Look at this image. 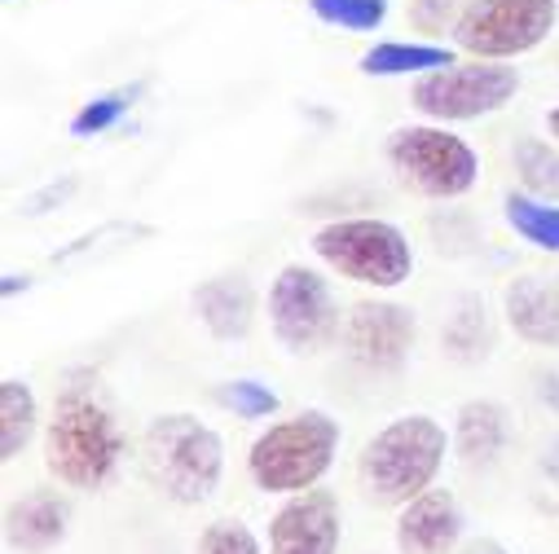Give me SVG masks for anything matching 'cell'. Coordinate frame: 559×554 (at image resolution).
Here are the masks:
<instances>
[{
  "mask_svg": "<svg viewBox=\"0 0 559 554\" xmlns=\"http://www.w3.org/2000/svg\"><path fill=\"white\" fill-rule=\"evenodd\" d=\"M23 287H27V277H23V273H5V282H0V296L10 300V296H19Z\"/></svg>",
  "mask_w": 559,
  "mask_h": 554,
  "instance_id": "30",
  "label": "cell"
},
{
  "mask_svg": "<svg viewBox=\"0 0 559 554\" xmlns=\"http://www.w3.org/2000/svg\"><path fill=\"white\" fill-rule=\"evenodd\" d=\"M537 471H542V480H546L550 489H559V432L542 445V454H537Z\"/></svg>",
  "mask_w": 559,
  "mask_h": 554,
  "instance_id": "27",
  "label": "cell"
},
{
  "mask_svg": "<svg viewBox=\"0 0 559 554\" xmlns=\"http://www.w3.org/2000/svg\"><path fill=\"white\" fill-rule=\"evenodd\" d=\"M502 317L515 339L533 348H559V282L524 273L502 291Z\"/></svg>",
  "mask_w": 559,
  "mask_h": 554,
  "instance_id": "13",
  "label": "cell"
},
{
  "mask_svg": "<svg viewBox=\"0 0 559 554\" xmlns=\"http://www.w3.org/2000/svg\"><path fill=\"white\" fill-rule=\"evenodd\" d=\"M520 93V71L511 62H450L409 84V106L432 123H472L485 119Z\"/></svg>",
  "mask_w": 559,
  "mask_h": 554,
  "instance_id": "8",
  "label": "cell"
},
{
  "mask_svg": "<svg viewBox=\"0 0 559 554\" xmlns=\"http://www.w3.org/2000/svg\"><path fill=\"white\" fill-rule=\"evenodd\" d=\"M40 400L27 378H5L0 383V462H14L40 432Z\"/></svg>",
  "mask_w": 559,
  "mask_h": 554,
  "instance_id": "19",
  "label": "cell"
},
{
  "mask_svg": "<svg viewBox=\"0 0 559 554\" xmlns=\"http://www.w3.org/2000/svg\"><path fill=\"white\" fill-rule=\"evenodd\" d=\"M269 330L292 357H313L340 339L344 313L331 296V282L309 264H283L264 296Z\"/></svg>",
  "mask_w": 559,
  "mask_h": 554,
  "instance_id": "7",
  "label": "cell"
},
{
  "mask_svg": "<svg viewBox=\"0 0 559 554\" xmlns=\"http://www.w3.org/2000/svg\"><path fill=\"white\" fill-rule=\"evenodd\" d=\"M344 352L370 374H396L418 339V317L392 300H357L340 326Z\"/></svg>",
  "mask_w": 559,
  "mask_h": 554,
  "instance_id": "10",
  "label": "cell"
},
{
  "mask_svg": "<svg viewBox=\"0 0 559 554\" xmlns=\"http://www.w3.org/2000/svg\"><path fill=\"white\" fill-rule=\"evenodd\" d=\"M463 554H511L502 541H493V537H485V541H472V545H463Z\"/></svg>",
  "mask_w": 559,
  "mask_h": 554,
  "instance_id": "29",
  "label": "cell"
},
{
  "mask_svg": "<svg viewBox=\"0 0 559 554\" xmlns=\"http://www.w3.org/2000/svg\"><path fill=\"white\" fill-rule=\"evenodd\" d=\"M221 405L229 409V413H238V419H247V423H260V419H273L277 409H283V400H277V392L273 387H264L260 378H229V383H221Z\"/></svg>",
  "mask_w": 559,
  "mask_h": 554,
  "instance_id": "23",
  "label": "cell"
},
{
  "mask_svg": "<svg viewBox=\"0 0 559 554\" xmlns=\"http://www.w3.org/2000/svg\"><path fill=\"white\" fill-rule=\"evenodd\" d=\"M507 441H511V413H507L502 400L480 396V400L459 405V413H454V454H459L463 467L498 462Z\"/></svg>",
  "mask_w": 559,
  "mask_h": 554,
  "instance_id": "16",
  "label": "cell"
},
{
  "mask_svg": "<svg viewBox=\"0 0 559 554\" xmlns=\"http://www.w3.org/2000/svg\"><path fill=\"white\" fill-rule=\"evenodd\" d=\"M396 550L401 554H459L463 545V506L450 489L432 484L414 502L396 506Z\"/></svg>",
  "mask_w": 559,
  "mask_h": 554,
  "instance_id": "12",
  "label": "cell"
},
{
  "mask_svg": "<svg viewBox=\"0 0 559 554\" xmlns=\"http://www.w3.org/2000/svg\"><path fill=\"white\" fill-rule=\"evenodd\" d=\"M194 554H269V545L242 519H216L199 532Z\"/></svg>",
  "mask_w": 559,
  "mask_h": 554,
  "instance_id": "24",
  "label": "cell"
},
{
  "mask_svg": "<svg viewBox=\"0 0 559 554\" xmlns=\"http://www.w3.org/2000/svg\"><path fill=\"white\" fill-rule=\"evenodd\" d=\"M146 480L177 506H203L225 480V441L194 413H159L142 436Z\"/></svg>",
  "mask_w": 559,
  "mask_h": 554,
  "instance_id": "3",
  "label": "cell"
},
{
  "mask_svg": "<svg viewBox=\"0 0 559 554\" xmlns=\"http://www.w3.org/2000/svg\"><path fill=\"white\" fill-rule=\"evenodd\" d=\"M409 19H414V27H424V32H441L450 23V0H414Z\"/></svg>",
  "mask_w": 559,
  "mask_h": 554,
  "instance_id": "26",
  "label": "cell"
},
{
  "mask_svg": "<svg viewBox=\"0 0 559 554\" xmlns=\"http://www.w3.org/2000/svg\"><path fill=\"white\" fill-rule=\"evenodd\" d=\"M546 132H550V142L559 146V106H550V110H546Z\"/></svg>",
  "mask_w": 559,
  "mask_h": 554,
  "instance_id": "31",
  "label": "cell"
},
{
  "mask_svg": "<svg viewBox=\"0 0 559 554\" xmlns=\"http://www.w3.org/2000/svg\"><path fill=\"white\" fill-rule=\"evenodd\" d=\"M67 523H71L67 497L53 493V489H36V493L10 502V510H5V545L14 554H49L53 545L67 541Z\"/></svg>",
  "mask_w": 559,
  "mask_h": 554,
  "instance_id": "14",
  "label": "cell"
},
{
  "mask_svg": "<svg viewBox=\"0 0 559 554\" xmlns=\"http://www.w3.org/2000/svg\"><path fill=\"white\" fill-rule=\"evenodd\" d=\"M123 462V432L93 387H62L45 419V467L58 484L93 493Z\"/></svg>",
  "mask_w": 559,
  "mask_h": 554,
  "instance_id": "1",
  "label": "cell"
},
{
  "mask_svg": "<svg viewBox=\"0 0 559 554\" xmlns=\"http://www.w3.org/2000/svg\"><path fill=\"white\" fill-rule=\"evenodd\" d=\"M128 106H132V93H97V97H88V101L75 110L71 132H75V136H102V132H110V128L128 115Z\"/></svg>",
  "mask_w": 559,
  "mask_h": 554,
  "instance_id": "25",
  "label": "cell"
},
{
  "mask_svg": "<svg viewBox=\"0 0 559 554\" xmlns=\"http://www.w3.org/2000/svg\"><path fill=\"white\" fill-rule=\"evenodd\" d=\"M559 23V0H472L454 19V49L485 62H511L546 45Z\"/></svg>",
  "mask_w": 559,
  "mask_h": 554,
  "instance_id": "9",
  "label": "cell"
},
{
  "mask_svg": "<svg viewBox=\"0 0 559 554\" xmlns=\"http://www.w3.org/2000/svg\"><path fill=\"white\" fill-rule=\"evenodd\" d=\"M445 454L450 432L432 413H401L357 454V480L374 506H405L437 484Z\"/></svg>",
  "mask_w": 559,
  "mask_h": 554,
  "instance_id": "2",
  "label": "cell"
},
{
  "mask_svg": "<svg viewBox=\"0 0 559 554\" xmlns=\"http://www.w3.org/2000/svg\"><path fill=\"white\" fill-rule=\"evenodd\" d=\"M502 220L515 238H524L528 246L546 251V255H559V203L550 198H533L524 190H511L502 198Z\"/></svg>",
  "mask_w": 559,
  "mask_h": 554,
  "instance_id": "20",
  "label": "cell"
},
{
  "mask_svg": "<svg viewBox=\"0 0 559 554\" xmlns=\"http://www.w3.org/2000/svg\"><path fill=\"white\" fill-rule=\"evenodd\" d=\"M441 348L459 365H480L493 352V317L480 296H459L441 326Z\"/></svg>",
  "mask_w": 559,
  "mask_h": 554,
  "instance_id": "18",
  "label": "cell"
},
{
  "mask_svg": "<svg viewBox=\"0 0 559 554\" xmlns=\"http://www.w3.org/2000/svg\"><path fill=\"white\" fill-rule=\"evenodd\" d=\"M190 304H194V317L207 326L212 339L234 344V339H247V335H251V322H255V291H251V282H247L242 273L207 277L203 287H194Z\"/></svg>",
  "mask_w": 559,
  "mask_h": 554,
  "instance_id": "15",
  "label": "cell"
},
{
  "mask_svg": "<svg viewBox=\"0 0 559 554\" xmlns=\"http://www.w3.org/2000/svg\"><path fill=\"white\" fill-rule=\"evenodd\" d=\"M459 62L450 45H432V40H379L361 53V75L370 80H418L428 71H441Z\"/></svg>",
  "mask_w": 559,
  "mask_h": 554,
  "instance_id": "17",
  "label": "cell"
},
{
  "mask_svg": "<svg viewBox=\"0 0 559 554\" xmlns=\"http://www.w3.org/2000/svg\"><path fill=\"white\" fill-rule=\"evenodd\" d=\"M537 400H542V405L555 413V419H559V365L537 374Z\"/></svg>",
  "mask_w": 559,
  "mask_h": 554,
  "instance_id": "28",
  "label": "cell"
},
{
  "mask_svg": "<svg viewBox=\"0 0 559 554\" xmlns=\"http://www.w3.org/2000/svg\"><path fill=\"white\" fill-rule=\"evenodd\" d=\"M388 164L405 185H414L428 198H463L480 181V159L476 150L450 123H405L388 136Z\"/></svg>",
  "mask_w": 559,
  "mask_h": 554,
  "instance_id": "6",
  "label": "cell"
},
{
  "mask_svg": "<svg viewBox=\"0 0 559 554\" xmlns=\"http://www.w3.org/2000/svg\"><path fill=\"white\" fill-rule=\"evenodd\" d=\"M511 164H515L524 194L559 203V146H550L546 136H520L511 150Z\"/></svg>",
  "mask_w": 559,
  "mask_h": 554,
  "instance_id": "21",
  "label": "cell"
},
{
  "mask_svg": "<svg viewBox=\"0 0 559 554\" xmlns=\"http://www.w3.org/2000/svg\"><path fill=\"white\" fill-rule=\"evenodd\" d=\"M313 255L335 268L340 277L374 291H396L414 273V246L409 238L379 216H348L331 220L313 233Z\"/></svg>",
  "mask_w": 559,
  "mask_h": 554,
  "instance_id": "5",
  "label": "cell"
},
{
  "mask_svg": "<svg viewBox=\"0 0 559 554\" xmlns=\"http://www.w3.org/2000/svg\"><path fill=\"white\" fill-rule=\"evenodd\" d=\"M318 23L340 27V32H379L388 23V0H309Z\"/></svg>",
  "mask_w": 559,
  "mask_h": 554,
  "instance_id": "22",
  "label": "cell"
},
{
  "mask_svg": "<svg viewBox=\"0 0 559 554\" xmlns=\"http://www.w3.org/2000/svg\"><path fill=\"white\" fill-rule=\"evenodd\" d=\"M340 458V423L326 409H300L269 423L247 449V475L260 493H309Z\"/></svg>",
  "mask_w": 559,
  "mask_h": 554,
  "instance_id": "4",
  "label": "cell"
},
{
  "mask_svg": "<svg viewBox=\"0 0 559 554\" xmlns=\"http://www.w3.org/2000/svg\"><path fill=\"white\" fill-rule=\"evenodd\" d=\"M340 541H344V515H340V497L326 489L292 493L273 510L264 532L269 554H340Z\"/></svg>",
  "mask_w": 559,
  "mask_h": 554,
  "instance_id": "11",
  "label": "cell"
}]
</instances>
